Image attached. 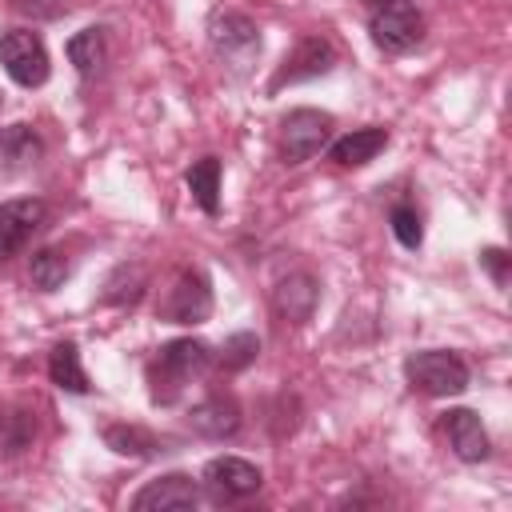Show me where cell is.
Returning <instances> with one entry per match:
<instances>
[{"label": "cell", "mask_w": 512, "mask_h": 512, "mask_svg": "<svg viewBox=\"0 0 512 512\" xmlns=\"http://www.w3.org/2000/svg\"><path fill=\"white\" fill-rule=\"evenodd\" d=\"M48 376H52V384L64 388V392H76V396L88 392V372H84L80 348H76L72 340H60V344L48 352Z\"/></svg>", "instance_id": "cell-19"}, {"label": "cell", "mask_w": 512, "mask_h": 512, "mask_svg": "<svg viewBox=\"0 0 512 512\" xmlns=\"http://www.w3.org/2000/svg\"><path fill=\"white\" fill-rule=\"evenodd\" d=\"M260 356V336L256 332H232L224 344H220V368L224 372H240V368H248L252 360Z\"/></svg>", "instance_id": "cell-24"}, {"label": "cell", "mask_w": 512, "mask_h": 512, "mask_svg": "<svg viewBox=\"0 0 512 512\" xmlns=\"http://www.w3.org/2000/svg\"><path fill=\"white\" fill-rule=\"evenodd\" d=\"M264 484V472L244 456H212L200 472V488L212 504H240L256 496Z\"/></svg>", "instance_id": "cell-5"}, {"label": "cell", "mask_w": 512, "mask_h": 512, "mask_svg": "<svg viewBox=\"0 0 512 512\" xmlns=\"http://www.w3.org/2000/svg\"><path fill=\"white\" fill-rule=\"evenodd\" d=\"M388 148V128H352L348 136H340V140H332V148H328V156L340 164V168H364L368 160H376L380 152Z\"/></svg>", "instance_id": "cell-15"}, {"label": "cell", "mask_w": 512, "mask_h": 512, "mask_svg": "<svg viewBox=\"0 0 512 512\" xmlns=\"http://www.w3.org/2000/svg\"><path fill=\"white\" fill-rule=\"evenodd\" d=\"M212 364V348L204 340L180 336L156 348V356L148 360V396L152 404H176L184 396V388L204 376Z\"/></svg>", "instance_id": "cell-1"}, {"label": "cell", "mask_w": 512, "mask_h": 512, "mask_svg": "<svg viewBox=\"0 0 512 512\" xmlns=\"http://www.w3.org/2000/svg\"><path fill=\"white\" fill-rule=\"evenodd\" d=\"M36 440V408L0 404V460H16Z\"/></svg>", "instance_id": "cell-17"}, {"label": "cell", "mask_w": 512, "mask_h": 512, "mask_svg": "<svg viewBox=\"0 0 512 512\" xmlns=\"http://www.w3.org/2000/svg\"><path fill=\"white\" fill-rule=\"evenodd\" d=\"M68 272H72V264H68V256H64L60 248H40V252H32L28 276H32V284H36L40 292H56V288L68 280Z\"/></svg>", "instance_id": "cell-22"}, {"label": "cell", "mask_w": 512, "mask_h": 512, "mask_svg": "<svg viewBox=\"0 0 512 512\" xmlns=\"http://www.w3.org/2000/svg\"><path fill=\"white\" fill-rule=\"evenodd\" d=\"M188 424H192V432L196 436H208V440H232L236 432H240V424H244V416H240V404L232 400V396H204L192 412H188Z\"/></svg>", "instance_id": "cell-14"}, {"label": "cell", "mask_w": 512, "mask_h": 512, "mask_svg": "<svg viewBox=\"0 0 512 512\" xmlns=\"http://www.w3.org/2000/svg\"><path fill=\"white\" fill-rule=\"evenodd\" d=\"M184 184H188L192 200H196L208 216H220V160H216V156H200V160L188 168Z\"/></svg>", "instance_id": "cell-20"}, {"label": "cell", "mask_w": 512, "mask_h": 512, "mask_svg": "<svg viewBox=\"0 0 512 512\" xmlns=\"http://www.w3.org/2000/svg\"><path fill=\"white\" fill-rule=\"evenodd\" d=\"M208 48H212L216 64H220L228 76L244 80V76L256 68L260 52H264V36H260L256 20H248L244 12L220 8V12L208 16Z\"/></svg>", "instance_id": "cell-2"}, {"label": "cell", "mask_w": 512, "mask_h": 512, "mask_svg": "<svg viewBox=\"0 0 512 512\" xmlns=\"http://www.w3.org/2000/svg\"><path fill=\"white\" fill-rule=\"evenodd\" d=\"M328 136H332V116L320 112V108H296L280 120V156L284 164H304L312 160L320 148H328Z\"/></svg>", "instance_id": "cell-7"}, {"label": "cell", "mask_w": 512, "mask_h": 512, "mask_svg": "<svg viewBox=\"0 0 512 512\" xmlns=\"http://www.w3.org/2000/svg\"><path fill=\"white\" fill-rule=\"evenodd\" d=\"M12 8H16V12H24V16H44V20H52V16H60V12H64V4H60V0H52V4H44V0H12Z\"/></svg>", "instance_id": "cell-27"}, {"label": "cell", "mask_w": 512, "mask_h": 512, "mask_svg": "<svg viewBox=\"0 0 512 512\" xmlns=\"http://www.w3.org/2000/svg\"><path fill=\"white\" fill-rule=\"evenodd\" d=\"M404 376L416 392L424 396H460L472 380L468 364L460 352H448V348H424V352H412L404 360Z\"/></svg>", "instance_id": "cell-3"}, {"label": "cell", "mask_w": 512, "mask_h": 512, "mask_svg": "<svg viewBox=\"0 0 512 512\" xmlns=\"http://www.w3.org/2000/svg\"><path fill=\"white\" fill-rule=\"evenodd\" d=\"M156 316L168 320V324H204L212 316V284H208V276L196 272V268L176 272L172 288L156 304Z\"/></svg>", "instance_id": "cell-8"}, {"label": "cell", "mask_w": 512, "mask_h": 512, "mask_svg": "<svg viewBox=\"0 0 512 512\" xmlns=\"http://www.w3.org/2000/svg\"><path fill=\"white\" fill-rule=\"evenodd\" d=\"M48 220V204L40 196H16L0 204V260L16 256Z\"/></svg>", "instance_id": "cell-10"}, {"label": "cell", "mask_w": 512, "mask_h": 512, "mask_svg": "<svg viewBox=\"0 0 512 512\" xmlns=\"http://www.w3.org/2000/svg\"><path fill=\"white\" fill-rule=\"evenodd\" d=\"M200 496H204V488L192 480V476H184V472H164V476H156V480H148L136 496H132V512H188V508H196L200 504Z\"/></svg>", "instance_id": "cell-9"}, {"label": "cell", "mask_w": 512, "mask_h": 512, "mask_svg": "<svg viewBox=\"0 0 512 512\" xmlns=\"http://www.w3.org/2000/svg\"><path fill=\"white\" fill-rule=\"evenodd\" d=\"M316 300H320V284H316V276H308V272H288V276L272 288V312H276L280 320H288V324L312 320Z\"/></svg>", "instance_id": "cell-13"}, {"label": "cell", "mask_w": 512, "mask_h": 512, "mask_svg": "<svg viewBox=\"0 0 512 512\" xmlns=\"http://www.w3.org/2000/svg\"><path fill=\"white\" fill-rule=\"evenodd\" d=\"M388 224H392V236H396L404 248L416 252V248L424 244V220H420V212H416L412 204H392Z\"/></svg>", "instance_id": "cell-25"}, {"label": "cell", "mask_w": 512, "mask_h": 512, "mask_svg": "<svg viewBox=\"0 0 512 512\" xmlns=\"http://www.w3.org/2000/svg\"><path fill=\"white\" fill-rule=\"evenodd\" d=\"M44 156V140L28 124H4L0 128V172H24Z\"/></svg>", "instance_id": "cell-16"}, {"label": "cell", "mask_w": 512, "mask_h": 512, "mask_svg": "<svg viewBox=\"0 0 512 512\" xmlns=\"http://www.w3.org/2000/svg\"><path fill=\"white\" fill-rule=\"evenodd\" d=\"M100 436L116 456H152L156 452V436L140 424H104Z\"/></svg>", "instance_id": "cell-21"}, {"label": "cell", "mask_w": 512, "mask_h": 512, "mask_svg": "<svg viewBox=\"0 0 512 512\" xmlns=\"http://www.w3.org/2000/svg\"><path fill=\"white\" fill-rule=\"evenodd\" d=\"M440 428H444V436H448V448H452L464 464L488 460L492 444H488V432H484V424H480V416H476L472 408H448V412L440 416Z\"/></svg>", "instance_id": "cell-12"}, {"label": "cell", "mask_w": 512, "mask_h": 512, "mask_svg": "<svg viewBox=\"0 0 512 512\" xmlns=\"http://www.w3.org/2000/svg\"><path fill=\"white\" fill-rule=\"evenodd\" d=\"M332 64H336V48H332L324 36H304V40L292 48V56L284 60V68L272 76L268 92H280L284 84H300V80L328 76V72H332Z\"/></svg>", "instance_id": "cell-11"}, {"label": "cell", "mask_w": 512, "mask_h": 512, "mask_svg": "<svg viewBox=\"0 0 512 512\" xmlns=\"http://www.w3.org/2000/svg\"><path fill=\"white\" fill-rule=\"evenodd\" d=\"M368 32L380 52H412L424 40V16L412 0H368Z\"/></svg>", "instance_id": "cell-4"}, {"label": "cell", "mask_w": 512, "mask_h": 512, "mask_svg": "<svg viewBox=\"0 0 512 512\" xmlns=\"http://www.w3.org/2000/svg\"><path fill=\"white\" fill-rule=\"evenodd\" d=\"M68 64L76 68L80 80H96L108 64V32L96 24V28H80L72 40H68Z\"/></svg>", "instance_id": "cell-18"}, {"label": "cell", "mask_w": 512, "mask_h": 512, "mask_svg": "<svg viewBox=\"0 0 512 512\" xmlns=\"http://www.w3.org/2000/svg\"><path fill=\"white\" fill-rule=\"evenodd\" d=\"M0 64H4V72L20 88H40L48 80V72H52L48 48H44L40 32H32V28H8V32H0Z\"/></svg>", "instance_id": "cell-6"}, {"label": "cell", "mask_w": 512, "mask_h": 512, "mask_svg": "<svg viewBox=\"0 0 512 512\" xmlns=\"http://www.w3.org/2000/svg\"><path fill=\"white\" fill-rule=\"evenodd\" d=\"M480 264L488 268V276L496 280V288L508 284V252H504V248H484V252H480Z\"/></svg>", "instance_id": "cell-26"}, {"label": "cell", "mask_w": 512, "mask_h": 512, "mask_svg": "<svg viewBox=\"0 0 512 512\" xmlns=\"http://www.w3.org/2000/svg\"><path fill=\"white\" fill-rule=\"evenodd\" d=\"M144 288H148V272L140 264H120L104 284V304H120V308L136 304L144 296Z\"/></svg>", "instance_id": "cell-23"}]
</instances>
